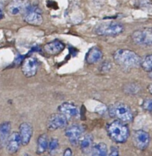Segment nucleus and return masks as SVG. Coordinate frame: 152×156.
<instances>
[{
  "label": "nucleus",
  "mask_w": 152,
  "mask_h": 156,
  "mask_svg": "<svg viewBox=\"0 0 152 156\" xmlns=\"http://www.w3.org/2000/svg\"><path fill=\"white\" fill-rule=\"evenodd\" d=\"M84 130L79 124H72L65 129V136L72 145H77L83 137Z\"/></svg>",
  "instance_id": "obj_9"
},
{
  "label": "nucleus",
  "mask_w": 152,
  "mask_h": 156,
  "mask_svg": "<svg viewBox=\"0 0 152 156\" xmlns=\"http://www.w3.org/2000/svg\"><path fill=\"white\" fill-rule=\"evenodd\" d=\"M132 139L134 146L139 150L146 149L150 143V135L144 130L134 131Z\"/></svg>",
  "instance_id": "obj_8"
},
{
  "label": "nucleus",
  "mask_w": 152,
  "mask_h": 156,
  "mask_svg": "<svg viewBox=\"0 0 152 156\" xmlns=\"http://www.w3.org/2000/svg\"><path fill=\"white\" fill-rule=\"evenodd\" d=\"M80 146L81 151L85 154H88L91 152L93 148V137L92 135L87 134L83 136L80 141Z\"/></svg>",
  "instance_id": "obj_17"
},
{
  "label": "nucleus",
  "mask_w": 152,
  "mask_h": 156,
  "mask_svg": "<svg viewBox=\"0 0 152 156\" xmlns=\"http://www.w3.org/2000/svg\"><path fill=\"white\" fill-rule=\"evenodd\" d=\"M19 135L22 145H27L30 142L33 135V127L28 122H22L19 126Z\"/></svg>",
  "instance_id": "obj_13"
},
{
  "label": "nucleus",
  "mask_w": 152,
  "mask_h": 156,
  "mask_svg": "<svg viewBox=\"0 0 152 156\" xmlns=\"http://www.w3.org/2000/svg\"><path fill=\"white\" fill-rule=\"evenodd\" d=\"M147 90H148L149 93H150L152 94V83H150V84H149L147 86Z\"/></svg>",
  "instance_id": "obj_26"
},
{
  "label": "nucleus",
  "mask_w": 152,
  "mask_h": 156,
  "mask_svg": "<svg viewBox=\"0 0 152 156\" xmlns=\"http://www.w3.org/2000/svg\"><path fill=\"white\" fill-rule=\"evenodd\" d=\"M25 5L26 3L23 0H12L7 6V10L11 16H18L23 13Z\"/></svg>",
  "instance_id": "obj_15"
},
{
  "label": "nucleus",
  "mask_w": 152,
  "mask_h": 156,
  "mask_svg": "<svg viewBox=\"0 0 152 156\" xmlns=\"http://www.w3.org/2000/svg\"><path fill=\"white\" fill-rule=\"evenodd\" d=\"M59 148V142L58 139L56 138H53L49 142V146H48V151L49 154H54L57 151V150Z\"/></svg>",
  "instance_id": "obj_22"
},
{
  "label": "nucleus",
  "mask_w": 152,
  "mask_h": 156,
  "mask_svg": "<svg viewBox=\"0 0 152 156\" xmlns=\"http://www.w3.org/2000/svg\"><path fill=\"white\" fill-rule=\"evenodd\" d=\"M141 106L144 110L147 112H152V99L147 98L143 100Z\"/></svg>",
  "instance_id": "obj_23"
},
{
  "label": "nucleus",
  "mask_w": 152,
  "mask_h": 156,
  "mask_svg": "<svg viewBox=\"0 0 152 156\" xmlns=\"http://www.w3.org/2000/svg\"><path fill=\"white\" fill-rule=\"evenodd\" d=\"M124 31L122 24L115 22H105L98 24L94 28V32L99 36H116Z\"/></svg>",
  "instance_id": "obj_4"
},
{
  "label": "nucleus",
  "mask_w": 152,
  "mask_h": 156,
  "mask_svg": "<svg viewBox=\"0 0 152 156\" xmlns=\"http://www.w3.org/2000/svg\"><path fill=\"white\" fill-rule=\"evenodd\" d=\"M141 66L145 71H152V55L146 56L145 58L142 60Z\"/></svg>",
  "instance_id": "obj_21"
},
{
  "label": "nucleus",
  "mask_w": 152,
  "mask_h": 156,
  "mask_svg": "<svg viewBox=\"0 0 152 156\" xmlns=\"http://www.w3.org/2000/svg\"><path fill=\"white\" fill-rule=\"evenodd\" d=\"M22 140H21L19 133L14 132L11 133L6 142V150L9 154H15L19 149Z\"/></svg>",
  "instance_id": "obj_12"
},
{
  "label": "nucleus",
  "mask_w": 152,
  "mask_h": 156,
  "mask_svg": "<svg viewBox=\"0 0 152 156\" xmlns=\"http://www.w3.org/2000/svg\"><path fill=\"white\" fill-rule=\"evenodd\" d=\"M0 133H1V146H3L6 144L9 137L11 133V123L9 122H5L1 124L0 126Z\"/></svg>",
  "instance_id": "obj_19"
},
{
  "label": "nucleus",
  "mask_w": 152,
  "mask_h": 156,
  "mask_svg": "<svg viewBox=\"0 0 152 156\" xmlns=\"http://www.w3.org/2000/svg\"><path fill=\"white\" fill-rule=\"evenodd\" d=\"M108 111L111 117L123 122H132L133 119V113L132 109L124 103L118 102L110 105Z\"/></svg>",
  "instance_id": "obj_3"
},
{
  "label": "nucleus",
  "mask_w": 152,
  "mask_h": 156,
  "mask_svg": "<svg viewBox=\"0 0 152 156\" xmlns=\"http://www.w3.org/2000/svg\"><path fill=\"white\" fill-rule=\"evenodd\" d=\"M103 58V52L99 48L93 47L88 51L86 55V61L88 64H94Z\"/></svg>",
  "instance_id": "obj_16"
},
{
  "label": "nucleus",
  "mask_w": 152,
  "mask_h": 156,
  "mask_svg": "<svg viewBox=\"0 0 152 156\" xmlns=\"http://www.w3.org/2000/svg\"><path fill=\"white\" fill-rule=\"evenodd\" d=\"M37 60L32 57H28L24 60L22 64V73L26 77H31L37 73Z\"/></svg>",
  "instance_id": "obj_10"
},
{
  "label": "nucleus",
  "mask_w": 152,
  "mask_h": 156,
  "mask_svg": "<svg viewBox=\"0 0 152 156\" xmlns=\"http://www.w3.org/2000/svg\"><path fill=\"white\" fill-rule=\"evenodd\" d=\"M68 118L64 114L53 113L47 119L46 126L49 131H55L67 126Z\"/></svg>",
  "instance_id": "obj_7"
},
{
  "label": "nucleus",
  "mask_w": 152,
  "mask_h": 156,
  "mask_svg": "<svg viewBox=\"0 0 152 156\" xmlns=\"http://www.w3.org/2000/svg\"><path fill=\"white\" fill-rule=\"evenodd\" d=\"M64 49V44L59 41L47 43L43 47L44 51L49 55H57Z\"/></svg>",
  "instance_id": "obj_14"
},
{
  "label": "nucleus",
  "mask_w": 152,
  "mask_h": 156,
  "mask_svg": "<svg viewBox=\"0 0 152 156\" xmlns=\"http://www.w3.org/2000/svg\"><path fill=\"white\" fill-rule=\"evenodd\" d=\"M93 151L97 154V156H109L107 145L103 142H99L93 145Z\"/></svg>",
  "instance_id": "obj_20"
},
{
  "label": "nucleus",
  "mask_w": 152,
  "mask_h": 156,
  "mask_svg": "<svg viewBox=\"0 0 152 156\" xmlns=\"http://www.w3.org/2000/svg\"><path fill=\"white\" fill-rule=\"evenodd\" d=\"M24 21L29 25L34 26H39L43 22V18L41 14L38 12L37 8L32 6L29 3L25 5V10L23 12Z\"/></svg>",
  "instance_id": "obj_5"
},
{
  "label": "nucleus",
  "mask_w": 152,
  "mask_h": 156,
  "mask_svg": "<svg viewBox=\"0 0 152 156\" xmlns=\"http://www.w3.org/2000/svg\"><path fill=\"white\" fill-rule=\"evenodd\" d=\"M22 156H30V155L28 154H24L23 155H22Z\"/></svg>",
  "instance_id": "obj_29"
},
{
  "label": "nucleus",
  "mask_w": 152,
  "mask_h": 156,
  "mask_svg": "<svg viewBox=\"0 0 152 156\" xmlns=\"http://www.w3.org/2000/svg\"><path fill=\"white\" fill-rule=\"evenodd\" d=\"M109 156H119V150L116 146H112L110 148V152Z\"/></svg>",
  "instance_id": "obj_24"
},
{
  "label": "nucleus",
  "mask_w": 152,
  "mask_h": 156,
  "mask_svg": "<svg viewBox=\"0 0 152 156\" xmlns=\"http://www.w3.org/2000/svg\"><path fill=\"white\" fill-rule=\"evenodd\" d=\"M149 76H150V77L152 79V71L150 72V73H149Z\"/></svg>",
  "instance_id": "obj_28"
},
{
  "label": "nucleus",
  "mask_w": 152,
  "mask_h": 156,
  "mask_svg": "<svg viewBox=\"0 0 152 156\" xmlns=\"http://www.w3.org/2000/svg\"><path fill=\"white\" fill-rule=\"evenodd\" d=\"M58 112L65 115L67 118H74L79 115V109L73 103L64 102L58 106Z\"/></svg>",
  "instance_id": "obj_11"
},
{
  "label": "nucleus",
  "mask_w": 152,
  "mask_h": 156,
  "mask_svg": "<svg viewBox=\"0 0 152 156\" xmlns=\"http://www.w3.org/2000/svg\"><path fill=\"white\" fill-rule=\"evenodd\" d=\"M132 41L141 46H152V28H144L134 31Z\"/></svg>",
  "instance_id": "obj_6"
},
{
  "label": "nucleus",
  "mask_w": 152,
  "mask_h": 156,
  "mask_svg": "<svg viewBox=\"0 0 152 156\" xmlns=\"http://www.w3.org/2000/svg\"><path fill=\"white\" fill-rule=\"evenodd\" d=\"M49 142H48V138L46 134H42L37 138V149L36 153L37 154H42L48 149Z\"/></svg>",
  "instance_id": "obj_18"
},
{
  "label": "nucleus",
  "mask_w": 152,
  "mask_h": 156,
  "mask_svg": "<svg viewBox=\"0 0 152 156\" xmlns=\"http://www.w3.org/2000/svg\"><path fill=\"white\" fill-rule=\"evenodd\" d=\"M115 64L125 68H135L141 66L142 59L135 51L128 49H118L113 54Z\"/></svg>",
  "instance_id": "obj_1"
},
{
  "label": "nucleus",
  "mask_w": 152,
  "mask_h": 156,
  "mask_svg": "<svg viewBox=\"0 0 152 156\" xmlns=\"http://www.w3.org/2000/svg\"><path fill=\"white\" fill-rule=\"evenodd\" d=\"M106 130L109 138L116 143H124L128 140L130 135L129 128L123 122L115 120L108 124Z\"/></svg>",
  "instance_id": "obj_2"
},
{
  "label": "nucleus",
  "mask_w": 152,
  "mask_h": 156,
  "mask_svg": "<svg viewBox=\"0 0 152 156\" xmlns=\"http://www.w3.org/2000/svg\"><path fill=\"white\" fill-rule=\"evenodd\" d=\"M89 155L88 156H97V154H96V153L94 152V151H93V150H92V151L90 153H89Z\"/></svg>",
  "instance_id": "obj_27"
},
{
  "label": "nucleus",
  "mask_w": 152,
  "mask_h": 156,
  "mask_svg": "<svg viewBox=\"0 0 152 156\" xmlns=\"http://www.w3.org/2000/svg\"><path fill=\"white\" fill-rule=\"evenodd\" d=\"M72 155H73V152H72L71 148H66L65 151H64V154H63V156H72Z\"/></svg>",
  "instance_id": "obj_25"
}]
</instances>
